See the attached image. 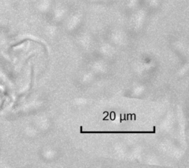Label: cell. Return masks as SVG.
I'll use <instances>...</instances> for the list:
<instances>
[{
  "label": "cell",
  "instance_id": "1",
  "mask_svg": "<svg viewBox=\"0 0 189 168\" xmlns=\"http://www.w3.org/2000/svg\"><path fill=\"white\" fill-rule=\"evenodd\" d=\"M81 133H155L154 131H83L81 127Z\"/></svg>",
  "mask_w": 189,
  "mask_h": 168
}]
</instances>
